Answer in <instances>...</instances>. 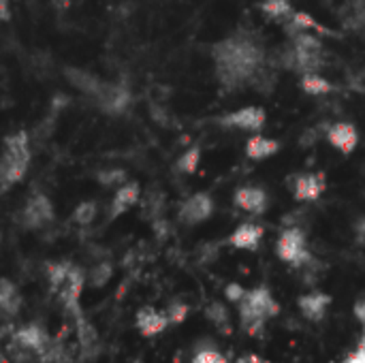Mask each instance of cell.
Listing matches in <instances>:
<instances>
[{
	"label": "cell",
	"mask_w": 365,
	"mask_h": 363,
	"mask_svg": "<svg viewBox=\"0 0 365 363\" xmlns=\"http://www.w3.org/2000/svg\"><path fill=\"white\" fill-rule=\"evenodd\" d=\"M267 47L257 30L240 28L212 47L218 83L225 90L250 86L261 68L267 66Z\"/></svg>",
	"instance_id": "obj_1"
},
{
	"label": "cell",
	"mask_w": 365,
	"mask_h": 363,
	"mask_svg": "<svg viewBox=\"0 0 365 363\" xmlns=\"http://www.w3.org/2000/svg\"><path fill=\"white\" fill-rule=\"evenodd\" d=\"M237 312L242 329L252 338H261L267 323L280 315V304L274 297V293L265 285H261L246 291V295L237 304Z\"/></svg>",
	"instance_id": "obj_2"
},
{
	"label": "cell",
	"mask_w": 365,
	"mask_h": 363,
	"mask_svg": "<svg viewBox=\"0 0 365 363\" xmlns=\"http://www.w3.org/2000/svg\"><path fill=\"white\" fill-rule=\"evenodd\" d=\"M30 165V137L26 131H17L4 137L0 160V188L9 193L11 186L24 180Z\"/></svg>",
	"instance_id": "obj_3"
},
{
	"label": "cell",
	"mask_w": 365,
	"mask_h": 363,
	"mask_svg": "<svg viewBox=\"0 0 365 363\" xmlns=\"http://www.w3.org/2000/svg\"><path fill=\"white\" fill-rule=\"evenodd\" d=\"M276 255L282 263H287L295 270L308 267L312 263L306 233L299 227H289L280 233V237L276 242Z\"/></svg>",
	"instance_id": "obj_4"
},
{
	"label": "cell",
	"mask_w": 365,
	"mask_h": 363,
	"mask_svg": "<svg viewBox=\"0 0 365 363\" xmlns=\"http://www.w3.org/2000/svg\"><path fill=\"white\" fill-rule=\"evenodd\" d=\"M53 220V203L43 195H32L21 210V225L26 229H43Z\"/></svg>",
	"instance_id": "obj_5"
},
{
	"label": "cell",
	"mask_w": 365,
	"mask_h": 363,
	"mask_svg": "<svg viewBox=\"0 0 365 363\" xmlns=\"http://www.w3.org/2000/svg\"><path fill=\"white\" fill-rule=\"evenodd\" d=\"M105 113L109 116H120L128 109L130 105V92L122 83H103L101 92L92 98Z\"/></svg>",
	"instance_id": "obj_6"
},
{
	"label": "cell",
	"mask_w": 365,
	"mask_h": 363,
	"mask_svg": "<svg viewBox=\"0 0 365 363\" xmlns=\"http://www.w3.org/2000/svg\"><path fill=\"white\" fill-rule=\"evenodd\" d=\"M212 214H214V201H212V197L205 195V193H197V195L188 197V199L180 205L178 220H180L182 225L195 227V225L205 223Z\"/></svg>",
	"instance_id": "obj_7"
},
{
	"label": "cell",
	"mask_w": 365,
	"mask_h": 363,
	"mask_svg": "<svg viewBox=\"0 0 365 363\" xmlns=\"http://www.w3.org/2000/svg\"><path fill=\"white\" fill-rule=\"evenodd\" d=\"M265 109L261 107H244L237 111H231L222 118H218V124L225 128H240V131H248V133H259L265 126Z\"/></svg>",
	"instance_id": "obj_8"
},
{
	"label": "cell",
	"mask_w": 365,
	"mask_h": 363,
	"mask_svg": "<svg viewBox=\"0 0 365 363\" xmlns=\"http://www.w3.org/2000/svg\"><path fill=\"white\" fill-rule=\"evenodd\" d=\"M169 317L165 310H158L154 306H143L137 310L135 315V329L143 336V338H156L160 336L167 327H169Z\"/></svg>",
	"instance_id": "obj_9"
},
{
	"label": "cell",
	"mask_w": 365,
	"mask_h": 363,
	"mask_svg": "<svg viewBox=\"0 0 365 363\" xmlns=\"http://www.w3.org/2000/svg\"><path fill=\"white\" fill-rule=\"evenodd\" d=\"M331 295L329 293H323V291H312V293H306L297 300V308L302 312V317L308 321V323H321L325 317H327V310L331 306Z\"/></svg>",
	"instance_id": "obj_10"
},
{
	"label": "cell",
	"mask_w": 365,
	"mask_h": 363,
	"mask_svg": "<svg viewBox=\"0 0 365 363\" xmlns=\"http://www.w3.org/2000/svg\"><path fill=\"white\" fill-rule=\"evenodd\" d=\"M233 203L235 208L250 212V214H263L269 205V197L263 188L259 186H242L235 190L233 195Z\"/></svg>",
	"instance_id": "obj_11"
},
{
	"label": "cell",
	"mask_w": 365,
	"mask_h": 363,
	"mask_svg": "<svg viewBox=\"0 0 365 363\" xmlns=\"http://www.w3.org/2000/svg\"><path fill=\"white\" fill-rule=\"evenodd\" d=\"M265 235V229L261 225H255V223H244L240 225L227 240V244L231 248H237V250H257L261 240Z\"/></svg>",
	"instance_id": "obj_12"
},
{
	"label": "cell",
	"mask_w": 365,
	"mask_h": 363,
	"mask_svg": "<svg viewBox=\"0 0 365 363\" xmlns=\"http://www.w3.org/2000/svg\"><path fill=\"white\" fill-rule=\"evenodd\" d=\"M327 141L342 154H351L359 143V133L349 122H336L327 131Z\"/></svg>",
	"instance_id": "obj_13"
},
{
	"label": "cell",
	"mask_w": 365,
	"mask_h": 363,
	"mask_svg": "<svg viewBox=\"0 0 365 363\" xmlns=\"http://www.w3.org/2000/svg\"><path fill=\"white\" fill-rule=\"evenodd\" d=\"M325 186H327V180H325V173H306V175H297V180H295V199L297 201H306V203H310V201H317L321 195H323V190H325Z\"/></svg>",
	"instance_id": "obj_14"
},
{
	"label": "cell",
	"mask_w": 365,
	"mask_h": 363,
	"mask_svg": "<svg viewBox=\"0 0 365 363\" xmlns=\"http://www.w3.org/2000/svg\"><path fill=\"white\" fill-rule=\"evenodd\" d=\"M15 344L21 347L24 351L43 353L47 349V344H49V336L41 325L28 323V325H24V327H19L15 332Z\"/></svg>",
	"instance_id": "obj_15"
},
{
	"label": "cell",
	"mask_w": 365,
	"mask_h": 363,
	"mask_svg": "<svg viewBox=\"0 0 365 363\" xmlns=\"http://www.w3.org/2000/svg\"><path fill=\"white\" fill-rule=\"evenodd\" d=\"M299 30H308V32H317V34H327V36H338V32L336 30H331V28H327V26H321L310 13H306V11H295L293 15H291V19H287V24H284V32L289 34V36H293L295 32H299Z\"/></svg>",
	"instance_id": "obj_16"
},
{
	"label": "cell",
	"mask_w": 365,
	"mask_h": 363,
	"mask_svg": "<svg viewBox=\"0 0 365 363\" xmlns=\"http://www.w3.org/2000/svg\"><path fill=\"white\" fill-rule=\"evenodd\" d=\"M64 77L68 79V83H71L73 88H77V90L83 92V94H88L90 98H94V96L101 92L103 83H105V81H101L96 75H92L90 71H83V68H77V66L64 68Z\"/></svg>",
	"instance_id": "obj_17"
},
{
	"label": "cell",
	"mask_w": 365,
	"mask_h": 363,
	"mask_svg": "<svg viewBox=\"0 0 365 363\" xmlns=\"http://www.w3.org/2000/svg\"><path fill=\"white\" fill-rule=\"evenodd\" d=\"M139 193H141V188H139L137 182L122 184V186L115 190L113 199H111V205H109V220H113V218L122 216L124 212H128V210L137 203Z\"/></svg>",
	"instance_id": "obj_18"
},
{
	"label": "cell",
	"mask_w": 365,
	"mask_h": 363,
	"mask_svg": "<svg viewBox=\"0 0 365 363\" xmlns=\"http://www.w3.org/2000/svg\"><path fill=\"white\" fill-rule=\"evenodd\" d=\"M280 150V143L276 139H267L263 135H252L246 141V156L252 160H265L269 156H274Z\"/></svg>",
	"instance_id": "obj_19"
},
{
	"label": "cell",
	"mask_w": 365,
	"mask_h": 363,
	"mask_svg": "<svg viewBox=\"0 0 365 363\" xmlns=\"http://www.w3.org/2000/svg\"><path fill=\"white\" fill-rule=\"evenodd\" d=\"M19 306H21V297H19L17 287L9 278H4L0 282V308H2V315L4 317H15L19 312Z\"/></svg>",
	"instance_id": "obj_20"
},
{
	"label": "cell",
	"mask_w": 365,
	"mask_h": 363,
	"mask_svg": "<svg viewBox=\"0 0 365 363\" xmlns=\"http://www.w3.org/2000/svg\"><path fill=\"white\" fill-rule=\"evenodd\" d=\"M205 319L220 332V334H231V317H229V310L222 302L214 300L205 306Z\"/></svg>",
	"instance_id": "obj_21"
},
{
	"label": "cell",
	"mask_w": 365,
	"mask_h": 363,
	"mask_svg": "<svg viewBox=\"0 0 365 363\" xmlns=\"http://www.w3.org/2000/svg\"><path fill=\"white\" fill-rule=\"evenodd\" d=\"M302 90L312 96H325V94L334 92V86L319 73H306V75H302Z\"/></svg>",
	"instance_id": "obj_22"
},
{
	"label": "cell",
	"mask_w": 365,
	"mask_h": 363,
	"mask_svg": "<svg viewBox=\"0 0 365 363\" xmlns=\"http://www.w3.org/2000/svg\"><path fill=\"white\" fill-rule=\"evenodd\" d=\"M111 276H113V265H111L109 261H98V263L92 265V267L88 270V274H86L88 285L94 287V289L105 287V285L111 280Z\"/></svg>",
	"instance_id": "obj_23"
},
{
	"label": "cell",
	"mask_w": 365,
	"mask_h": 363,
	"mask_svg": "<svg viewBox=\"0 0 365 363\" xmlns=\"http://www.w3.org/2000/svg\"><path fill=\"white\" fill-rule=\"evenodd\" d=\"M259 9L272 19H291V15L295 13L291 0H263Z\"/></svg>",
	"instance_id": "obj_24"
},
{
	"label": "cell",
	"mask_w": 365,
	"mask_h": 363,
	"mask_svg": "<svg viewBox=\"0 0 365 363\" xmlns=\"http://www.w3.org/2000/svg\"><path fill=\"white\" fill-rule=\"evenodd\" d=\"M71 263H66V261H60V263H49L47 265V280H49V287L53 289V291H58L64 282H66V278H68V274H71Z\"/></svg>",
	"instance_id": "obj_25"
},
{
	"label": "cell",
	"mask_w": 365,
	"mask_h": 363,
	"mask_svg": "<svg viewBox=\"0 0 365 363\" xmlns=\"http://www.w3.org/2000/svg\"><path fill=\"white\" fill-rule=\"evenodd\" d=\"M199 160H201V148H199V145H195V148L186 150V152L178 158L175 167H178V171H180V173L190 175V173H195V171H197Z\"/></svg>",
	"instance_id": "obj_26"
},
{
	"label": "cell",
	"mask_w": 365,
	"mask_h": 363,
	"mask_svg": "<svg viewBox=\"0 0 365 363\" xmlns=\"http://www.w3.org/2000/svg\"><path fill=\"white\" fill-rule=\"evenodd\" d=\"M96 212H98L96 201H83V203H79V205L75 208V212H73V223L79 225V227H88V225L94 223Z\"/></svg>",
	"instance_id": "obj_27"
},
{
	"label": "cell",
	"mask_w": 365,
	"mask_h": 363,
	"mask_svg": "<svg viewBox=\"0 0 365 363\" xmlns=\"http://www.w3.org/2000/svg\"><path fill=\"white\" fill-rule=\"evenodd\" d=\"M96 180L105 188H120L126 180V173L122 169H105L96 173Z\"/></svg>",
	"instance_id": "obj_28"
},
{
	"label": "cell",
	"mask_w": 365,
	"mask_h": 363,
	"mask_svg": "<svg viewBox=\"0 0 365 363\" xmlns=\"http://www.w3.org/2000/svg\"><path fill=\"white\" fill-rule=\"evenodd\" d=\"M190 363H229V359L214 347H203L199 351H195Z\"/></svg>",
	"instance_id": "obj_29"
},
{
	"label": "cell",
	"mask_w": 365,
	"mask_h": 363,
	"mask_svg": "<svg viewBox=\"0 0 365 363\" xmlns=\"http://www.w3.org/2000/svg\"><path fill=\"white\" fill-rule=\"evenodd\" d=\"M165 312H167L171 325H182L186 321V317H188V304H184V302H171L165 308Z\"/></svg>",
	"instance_id": "obj_30"
},
{
	"label": "cell",
	"mask_w": 365,
	"mask_h": 363,
	"mask_svg": "<svg viewBox=\"0 0 365 363\" xmlns=\"http://www.w3.org/2000/svg\"><path fill=\"white\" fill-rule=\"evenodd\" d=\"M342 363H365V332H361L357 347L346 355V359Z\"/></svg>",
	"instance_id": "obj_31"
},
{
	"label": "cell",
	"mask_w": 365,
	"mask_h": 363,
	"mask_svg": "<svg viewBox=\"0 0 365 363\" xmlns=\"http://www.w3.org/2000/svg\"><path fill=\"white\" fill-rule=\"evenodd\" d=\"M246 291H248V289H244L242 285L231 282V285H227V289H225V297H227L229 302H233V304H240L242 297L246 295Z\"/></svg>",
	"instance_id": "obj_32"
},
{
	"label": "cell",
	"mask_w": 365,
	"mask_h": 363,
	"mask_svg": "<svg viewBox=\"0 0 365 363\" xmlns=\"http://www.w3.org/2000/svg\"><path fill=\"white\" fill-rule=\"evenodd\" d=\"M353 315L357 319V323L361 325V332H365V297H359L353 306Z\"/></svg>",
	"instance_id": "obj_33"
},
{
	"label": "cell",
	"mask_w": 365,
	"mask_h": 363,
	"mask_svg": "<svg viewBox=\"0 0 365 363\" xmlns=\"http://www.w3.org/2000/svg\"><path fill=\"white\" fill-rule=\"evenodd\" d=\"M353 231H355V242H357L359 246H365V216L357 218Z\"/></svg>",
	"instance_id": "obj_34"
},
{
	"label": "cell",
	"mask_w": 365,
	"mask_h": 363,
	"mask_svg": "<svg viewBox=\"0 0 365 363\" xmlns=\"http://www.w3.org/2000/svg\"><path fill=\"white\" fill-rule=\"evenodd\" d=\"M235 363H272V362L263 359V357H261V355H257V353H248V355H242V357H240Z\"/></svg>",
	"instance_id": "obj_35"
},
{
	"label": "cell",
	"mask_w": 365,
	"mask_h": 363,
	"mask_svg": "<svg viewBox=\"0 0 365 363\" xmlns=\"http://www.w3.org/2000/svg\"><path fill=\"white\" fill-rule=\"evenodd\" d=\"M0 13H2V21L11 19V11H9V0H0Z\"/></svg>",
	"instance_id": "obj_36"
},
{
	"label": "cell",
	"mask_w": 365,
	"mask_h": 363,
	"mask_svg": "<svg viewBox=\"0 0 365 363\" xmlns=\"http://www.w3.org/2000/svg\"><path fill=\"white\" fill-rule=\"evenodd\" d=\"M346 4H351V6H355V9H361V11H365V0H346Z\"/></svg>",
	"instance_id": "obj_37"
},
{
	"label": "cell",
	"mask_w": 365,
	"mask_h": 363,
	"mask_svg": "<svg viewBox=\"0 0 365 363\" xmlns=\"http://www.w3.org/2000/svg\"><path fill=\"white\" fill-rule=\"evenodd\" d=\"M364 90H365V88H364Z\"/></svg>",
	"instance_id": "obj_38"
}]
</instances>
